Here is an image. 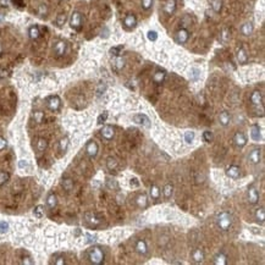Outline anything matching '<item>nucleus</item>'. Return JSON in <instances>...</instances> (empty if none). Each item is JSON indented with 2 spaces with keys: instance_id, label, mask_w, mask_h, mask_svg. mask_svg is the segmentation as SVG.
<instances>
[{
  "instance_id": "nucleus-1",
  "label": "nucleus",
  "mask_w": 265,
  "mask_h": 265,
  "mask_svg": "<svg viewBox=\"0 0 265 265\" xmlns=\"http://www.w3.org/2000/svg\"><path fill=\"white\" fill-rule=\"evenodd\" d=\"M88 258L92 264L100 265L102 263H104V252L99 247H93L88 253Z\"/></svg>"
},
{
  "instance_id": "nucleus-2",
  "label": "nucleus",
  "mask_w": 265,
  "mask_h": 265,
  "mask_svg": "<svg viewBox=\"0 0 265 265\" xmlns=\"http://www.w3.org/2000/svg\"><path fill=\"white\" fill-rule=\"evenodd\" d=\"M216 224H218V226L220 227V230L227 231V230L232 226V216H231V214H228V213H226V211L221 213V214L218 216V219H216Z\"/></svg>"
},
{
  "instance_id": "nucleus-3",
  "label": "nucleus",
  "mask_w": 265,
  "mask_h": 265,
  "mask_svg": "<svg viewBox=\"0 0 265 265\" xmlns=\"http://www.w3.org/2000/svg\"><path fill=\"white\" fill-rule=\"evenodd\" d=\"M132 120H133V122L134 124H137V125H142V126H144V127H150V120L148 119V116L147 115H144V114H137V115H134L133 117H132Z\"/></svg>"
},
{
  "instance_id": "nucleus-4",
  "label": "nucleus",
  "mask_w": 265,
  "mask_h": 265,
  "mask_svg": "<svg viewBox=\"0 0 265 265\" xmlns=\"http://www.w3.org/2000/svg\"><path fill=\"white\" fill-rule=\"evenodd\" d=\"M70 25L73 30H79L81 26H82V15L77 11H75L71 16V20H70Z\"/></svg>"
},
{
  "instance_id": "nucleus-5",
  "label": "nucleus",
  "mask_w": 265,
  "mask_h": 265,
  "mask_svg": "<svg viewBox=\"0 0 265 265\" xmlns=\"http://www.w3.org/2000/svg\"><path fill=\"white\" fill-rule=\"evenodd\" d=\"M98 149H99L98 144L94 141H89V142L87 143V145H85V152H87L88 156H91V158H96L97 156Z\"/></svg>"
},
{
  "instance_id": "nucleus-6",
  "label": "nucleus",
  "mask_w": 265,
  "mask_h": 265,
  "mask_svg": "<svg viewBox=\"0 0 265 265\" xmlns=\"http://www.w3.org/2000/svg\"><path fill=\"white\" fill-rule=\"evenodd\" d=\"M60 103L61 102H60V98L58 96H53V97L48 98V100H47V105L51 111H58L60 108Z\"/></svg>"
},
{
  "instance_id": "nucleus-7",
  "label": "nucleus",
  "mask_w": 265,
  "mask_h": 265,
  "mask_svg": "<svg viewBox=\"0 0 265 265\" xmlns=\"http://www.w3.org/2000/svg\"><path fill=\"white\" fill-rule=\"evenodd\" d=\"M100 133H102V137H103L104 139H106V141H110V139H113V138H114V136H115V130H114V127H113V126H109V125H106V126H104V127L102 128Z\"/></svg>"
},
{
  "instance_id": "nucleus-8",
  "label": "nucleus",
  "mask_w": 265,
  "mask_h": 265,
  "mask_svg": "<svg viewBox=\"0 0 265 265\" xmlns=\"http://www.w3.org/2000/svg\"><path fill=\"white\" fill-rule=\"evenodd\" d=\"M259 200V193L254 186H250L248 188V202L250 204H256Z\"/></svg>"
},
{
  "instance_id": "nucleus-9",
  "label": "nucleus",
  "mask_w": 265,
  "mask_h": 265,
  "mask_svg": "<svg viewBox=\"0 0 265 265\" xmlns=\"http://www.w3.org/2000/svg\"><path fill=\"white\" fill-rule=\"evenodd\" d=\"M188 38H190V33H188V31L185 30V28L180 30L177 33H176V40H177L180 44H185V43H187Z\"/></svg>"
},
{
  "instance_id": "nucleus-10",
  "label": "nucleus",
  "mask_w": 265,
  "mask_h": 265,
  "mask_svg": "<svg viewBox=\"0 0 265 265\" xmlns=\"http://www.w3.org/2000/svg\"><path fill=\"white\" fill-rule=\"evenodd\" d=\"M85 220H87L88 224H89L91 226H93V227L98 226V225L102 222L100 218H98L97 214H93V213H87V214H85Z\"/></svg>"
},
{
  "instance_id": "nucleus-11",
  "label": "nucleus",
  "mask_w": 265,
  "mask_h": 265,
  "mask_svg": "<svg viewBox=\"0 0 265 265\" xmlns=\"http://www.w3.org/2000/svg\"><path fill=\"white\" fill-rule=\"evenodd\" d=\"M226 175L228 176L230 179H233V180H236V179H238L239 176H241V170H239V167H238V166H236V165H232V166H230V167L226 170Z\"/></svg>"
},
{
  "instance_id": "nucleus-12",
  "label": "nucleus",
  "mask_w": 265,
  "mask_h": 265,
  "mask_svg": "<svg viewBox=\"0 0 265 265\" xmlns=\"http://www.w3.org/2000/svg\"><path fill=\"white\" fill-rule=\"evenodd\" d=\"M124 25L126 28L131 30V28H134L136 25H137V20H136V16L134 15H127L124 20Z\"/></svg>"
},
{
  "instance_id": "nucleus-13",
  "label": "nucleus",
  "mask_w": 265,
  "mask_h": 265,
  "mask_svg": "<svg viewBox=\"0 0 265 265\" xmlns=\"http://www.w3.org/2000/svg\"><path fill=\"white\" fill-rule=\"evenodd\" d=\"M233 141H235L236 145L239 147V148H242V147H244V145L247 144V138H246V136H244L242 132H237V133L235 134Z\"/></svg>"
},
{
  "instance_id": "nucleus-14",
  "label": "nucleus",
  "mask_w": 265,
  "mask_h": 265,
  "mask_svg": "<svg viewBox=\"0 0 265 265\" xmlns=\"http://www.w3.org/2000/svg\"><path fill=\"white\" fill-rule=\"evenodd\" d=\"M192 259H193V261H194L196 264L203 263V260H204V253H203V250L199 249V248L194 249V250L192 252Z\"/></svg>"
},
{
  "instance_id": "nucleus-15",
  "label": "nucleus",
  "mask_w": 265,
  "mask_h": 265,
  "mask_svg": "<svg viewBox=\"0 0 265 265\" xmlns=\"http://www.w3.org/2000/svg\"><path fill=\"white\" fill-rule=\"evenodd\" d=\"M250 137L253 141H260L261 139V133H260V127L258 125H253L250 127Z\"/></svg>"
},
{
  "instance_id": "nucleus-16",
  "label": "nucleus",
  "mask_w": 265,
  "mask_h": 265,
  "mask_svg": "<svg viewBox=\"0 0 265 265\" xmlns=\"http://www.w3.org/2000/svg\"><path fill=\"white\" fill-rule=\"evenodd\" d=\"M65 50H66V43H65V42H62V40L58 42V43L55 44V47H54V51H55V54H56L58 56H61V55H64Z\"/></svg>"
},
{
  "instance_id": "nucleus-17",
  "label": "nucleus",
  "mask_w": 265,
  "mask_h": 265,
  "mask_svg": "<svg viewBox=\"0 0 265 265\" xmlns=\"http://www.w3.org/2000/svg\"><path fill=\"white\" fill-rule=\"evenodd\" d=\"M249 161L252 164H258L260 161V150L259 149H253L250 153H249V156H248Z\"/></svg>"
},
{
  "instance_id": "nucleus-18",
  "label": "nucleus",
  "mask_w": 265,
  "mask_h": 265,
  "mask_svg": "<svg viewBox=\"0 0 265 265\" xmlns=\"http://www.w3.org/2000/svg\"><path fill=\"white\" fill-rule=\"evenodd\" d=\"M250 100H252V103H253L254 105H261V103H263V96H261V93H260L259 91H254V92L252 93Z\"/></svg>"
},
{
  "instance_id": "nucleus-19",
  "label": "nucleus",
  "mask_w": 265,
  "mask_h": 265,
  "mask_svg": "<svg viewBox=\"0 0 265 265\" xmlns=\"http://www.w3.org/2000/svg\"><path fill=\"white\" fill-rule=\"evenodd\" d=\"M175 9H176V2H175V0H167V3L164 6V11L167 15H172Z\"/></svg>"
},
{
  "instance_id": "nucleus-20",
  "label": "nucleus",
  "mask_w": 265,
  "mask_h": 265,
  "mask_svg": "<svg viewBox=\"0 0 265 265\" xmlns=\"http://www.w3.org/2000/svg\"><path fill=\"white\" fill-rule=\"evenodd\" d=\"M136 249H137V252H138L139 254L144 255V254L148 252V247H147V243H145V241H143V239H139V241L136 243Z\"/></svg>"
},
{
  "instance_id": "nucleus-21",
  "label": "nucleus",
  "mask_w": 265,
  "mask_h": 265,
  "mask_svg": "<svg viewBox=\"0 0 265 265\" xmlns=\"http://www.w3.org/2000/svg\"><path fill=\"white\" fill-rule=\"evenodd\" d=\"M165 76H166L165 71L159 70V71H156V72L154 73V76H153V81H154L155 83H158V84H161V83L164 82V79H165Z\"/></svg>"
},
{
  "instance_id": "nucleus-22",
  "label": "nucleus",
  "mask_w": 265,
  "mask_h": 265,
  "mask_svg": "<svg viewBox=\"0 0 265 265\" xmlns=\"http://www.w3.org/2000/svg\"><path fill=\"white\" fill-rule=\"evenodd\" d=\"M219 121H220V124H221L222 126H227V125L230 124V121H231V116L228 115V113L222 111V113L219 115Z\"/></svg>"
},
{
  "instance_id": "nucleus-23",
  "label": "nucleus",
  "mask_w": 265,
  "mask_h": 265,
  "mask_svg": "<svg viewBox=\"0 0 265 265\" xmlns=\"http://www.w3.org/2000/svg\"><path fill=\"white\" fill-rule=\"evenodd\" d=\"M214 264H216V265H226V264H227V258H226V255L222 254V253L218 254V255L214 258Z\"/></svg>"
},
{
  "instance_id": "nucleus-24",
  "label": "nucleus",
  "mask_w": 265,
  "mask_h": 265,
  "mask_svg": "<svg viewBox=\"0 0 265 265\" xmlns=\"http://www.w3.org/2000/svg\"><path fill=\"white\" fill-rule=\"evenodd\" d=\"M56 204H58L56 196H55L54 193H50L49 197H48V199H47V205H48L50 209H54V208L56 207Z\"/></svg>"
},
{
  "instance_id": "nucleus-25",
  "label": "nucleus",
  "mask_w": 265,
  "mask_h": 265,
  "mask_svg": "<svg viewBox=\"0 0 265 265\" xmlns=\"http://www.w3.org/2000/svg\"><path fill=\"white\" fill-rule=\"evenodd\" d=\"M137 205L139 207V208H145L147 207V204H148V198H147V196L145 194H141V196H138L137 197Z\"/></svg>"
},
{
  "instance_id": "nucleus-26",
  "label": "nucleus",
  "mask_w": 265,
  "mask_h": 265,
  "mask_svg": "<svg viewBox=\"0 0 265 265\" xmlns=\"http://www.w3.org/2000/svg\"><path fill=\"white\" fill-rule=\"evenodd\" d=\"M106 166H108V169L109 170H115L117 166H119V162H117V160L115 159V158H108V160H106Z\"/></svg>"
},
{
  "instance_id": "nucleus-27",
  "label": "nucleus",
  "mask_w": 265,
  "mask_h": 265,
  "mask_svg": "<svg viewBox=\"0 0 265 265\" xmlns=\"http://www.w3.org/2000/svg\"><path fill=\"white\" fill-rule=\"evenodd\" d=\"M241 31H242V34H244V36L252 34V32H253V26H252V23H249V22L244 23V25L242 26Z\"/></svg>"
},
{
  "instance_id": "nucleus-28",
  "label": "nucleus",
  "mask_w": 265,
  "mask_h": 265,
  "mask_svg": "<svg viewBox=\"0 0 265 265\" xmlns=\"http://www.w3.org/2000/svg\"><path fill=\"white\" fill-rule=\"evenodd\" d=\"M150 197H152V199H159V197H160V190H159V187L158 186H155V185H153L152 187H150Z\"/></svg>"
},
{
  "instance_id": "nucleus-29",
  "label": "nucleus",
  "mask_w": 265,
  "mask_h": 265,
  "mask_svg": "<svg viewBox=\"0 0 265 265\" xmlns=\"http://www.w3.org/2000/svg\"><path fill=\"white\" fill-rule=\"evenodd\" d=\"M255 218H256V220L260 221L261 224L264 222V220H265V211H264V208L256 209V211H255Z\"/></svg>"
},
{
  "instance_id": "nucleus-30",
  "label": "nucleus",
  "mask_w": 265,
  "mask_h": 265,
  "mask_svg": "<svg viewBox=\"0 0 265 265\" xmlns=\"http://www.w3.org/2000/svg\"><path fill=\"white\" fill-rule=\"evenodd\" d=\"M47 147H48V142H47L44 138H39L38 142H37V148H38V150H39V152H44V150L47 149Z\"/></svg>"
},
{
  "instance_id": "nucleus-31",
  "label": "nucleus",
  "mask_w": 265,
  "mask_h": 265,
  "mask_svg": "<svg viewBox=\"0 0 265 265\" xmlns=\"http://www.w3.org/2000/svg\"><path fill=\"white\" fill-rule=\"evenodd\" d=\"M62 187H64L65 191L70 192V191L73 188V182H72V180H71V179H65V180L62 181Z\"/></svg>"
},
{
  "instance_id": "nucleus-32",
  "label": "nucleus",
  "mask_w": 265,
  "mask_h": 265,
  "mask_svg": "<svg viewBox=\"0 0 265 265\" xmlns=\"http://www.w3.org/2000/svg\"><path fill=\"white\" fill-rule=\"evenodd\" d=\"M237 58H238V61L239 64H246L247 62V54L243 49H239L238 53H237Z\"/></svg>"
},
{
  "instance_id": "nucleus-33",
  "label": "nucleus",
  "mask_w": 265,
  "mask_h": 265,
  "mask_svg": "<svg viewBox=\"0 0 265 265\" xmlns=\"http://www.w3.org/2000/svg\"><path fill=\"white\" fill-rule=\"evenodd\" d=\"M106 186H108V188H110V190H113V191H117V190H119V183H117L116 180L109 179V180L106 181Z\"/></svg>"
},
{
  "instance_id": "nucleus-34",
  "label": "nucleus",
  "mask_w": 265,
  "mask_h": 265,
  "mask_svg": "<svg viewBox=\"0 0 265 265\" xmlns=\"http://www.w3.org/2000/svg\"><path fill=\"white\" fill-rule=\"evenodd\" d=\"M172 191H173V187H172V185H166L165 187H164V190H162V193H164V196H165V198H170L171 196H172Z\"/></svg>"
},
{
  "instance_id": "nucleus-35",
  "label": "nucleus",
  "mask_w": 265,
  "mask_h": 265,
  "mask_svg": "<svg viewBox=\"0 0 265 265\" xmlns=\"http://www.w3.org/2000/svg\"><path fill=\"white\" fill-rule=\"evenodd\" d=\"M30 37L32 39H37L39 37V30H38L37 26H33V27L30 28Z\"/></svg>"
},
{
  "instance_id": "nucleus-36",
  "label": "nucleus",
  "mask_w": 265,
  "mask_h": 265,
  "mask_svg": "<svg viewBox=\"0 0 265 265\" xmlns=\"http://www.w3.org/2000/svg\"><path fill=\"white\" fill-rule=\"evenodd\" d=\"M68 138L67 137H64V138H61V141H60V150L61 152H66V149H67V147H68Z\"/></svg>"
},
{
  "instance_id": "nucleus-37",
  "label": "nucleus",
  "mask_w": 265,
  "mask_h": 265,
  "mask_svg": "<svg viewBox=\"0 0 265 265\" xmlns=\"http://www.w3.org/2000/svg\"><path fill=\"white\" fill-rule=\"evenodd\" d=\"M199 75H200V72H199L198 68H192V70H191L190 76H191V78H192L193 81H197V79L199 78Z\"/></svg>"
},
{
  "instance_id": "nucleus-38",
  "label": "nucleus",
  "mask_w": 265,
  "mask_h": 265,
  "mask_svg": "<svg viewBox=\"0 0 265 265\" xmlns=\"http://www.w3.org/2000/svg\"><path fill=\"white\" fill-rule=\"evenodd\" d=\"M203 139H204V142H207V143L211 142V141H213V133H211L210 131H205V132L203 133Z\"/></svg>"
},
{
  "instance_id": "nucleus-39",
  "label": "nucleus",
  "mask_w": 265,
  "mask_h": 265,
  "mask_svg": "<svg viewBox=\"0 0 265 265\" xmlns=\"http://www.w3.org/2000/svg\"><path fill=\"white\" fill-rule=\"evenodd\" d=\"M147 37H148V39H149V40H152V42H155V40L158 39V33H156L155 31H149V32L147 33Z\"/></svg>"
},
{
  "instance_id": "nucleus-40",
  "label": "nucleus",
  "mask_w": 265,
  "mask_h": 265,
  "mask_svg": "<svg viewBox=\"0 0 265 265\" xmlns=\"http://www.w3.org/2000/svg\"><path fill=\"white\" fill-rule=\"evenodd\" d=\"M43 214H44V210H43V207H42V205H38V207L34 208V215H36L37 218H42Z\"/></svg>"
},
{
  "instance_id": "nucleus-41",
  "label": "nucleus",
  "mask_w": 265,
  "mask_h": 265,
  "mask_svg": "<svg viewBox=\"0 0 265 265\" xmlns=\"http://www.w3.org/2000/svg\"><path fill=\"white\" fill-rule=\"evenodd\" d=\"M221 5H222L221 0H214V2H213V9H214L216 12H219V11L221 10Z\"/></svg>"
},
{
  "instance_id": "nucleus-42",
  "label": "nucleus",
  "mask_w": 265,
  "mask_h": 265,
  "mask_svg": "<svg viewBox=\"0 0 265 265\" xmlns=\"http://www.w3.org/2000/svg\"><path fill=\"white\" fill-rule=\"evenodd\" d=\"M152 4H153V0H142V8L144 10H149L152 8Z\"/></svg>"
},
{
  "instance_id": "nucleus-43",
  "label": "nucleus",
  "mask_w": 265,
  "mask_h": 265,
  "mask_svg": "<svg viewBox=\"0 0 265 265\" xmlns=\"http://www.w3.org/2000/svg\"><path fill=\"white\" fill-rule=\"evenodd\" d=\"M193 139H194V132H186V134H185V141H186L187 143H192Z\"/></svg>"
},
{
  "instance_id": "nucleus-44",
  "label": "nucleus",
  "mask_w": 265,
  "mask_h": 265,
  "mask_svg": "<svg viewBox=\"0 0 265 265\" xmlns=\"http://www.w3.org/2000/svg\"><path fill=\"white\" fill-rule=\"evenodd\" d=\"M106 119H108V113H103V114H100V115L98 116V125L104 124V122L106 121Z\"/></svg>"
},
{
  "instance_id": "nucleus-45",
  "label": "nucleus",
  "mask_w": 265,
  "mask_h": 265,
  "mask_svg": "<svg viewBox=\"0 0 265 265\" xmlns=\"http://www.w3.org/2000/svg\"><path fill=\"white\" fill-rule=\"evenodd\" d=\"M8 230H9V224L6 221H2V222H0V232L5 233Z\"/></svg>"
},
{
  "instance_id": "nucleus-46",
  "label": "nucleus",
  "mask_w": 265,
  "mask_h": 265,
  "mask_svg": "<svg viewBox=\"0 0 265 265\" xmlns=\"http://www.w3.org/2000/svg\"><path fill=\"white\" fill-rule=\"evenodd\" d=\"M8 180H9V173H5V172H2V173H0V185L5 183Z\"/></svg>"
},
{
  "instance_id": "nucleus-47",
  "label": "nucleus",
  "mask_w": 265,
  "mask_h": 265,
  "mask_svg": "<svg viewBox=\"0 0 265 265\" xmlns=\"http://www.w3.org/2000/svg\"><path fill=\"white\" fill-rule=\"evenodd\" d=\"M124 66H125V60L122 58H117L116 59V67H117V70H121Z\"/></svg>"
},
{
  "instance_id": "nucleus-48",
  "label": "nucleus",
  "mask_w": 265,
  "mask_h": 265,
  "mask_svg": "<svg viewBox=\"0 0 265 265\" xmlns=\"http://www.w3.org/2000/svg\"><path fill=\"white\" fill-rule=\"evenodd\" d=\"M121 49H122V45L114 47V48H111V49H110V53H111L113 55H119V54H120V51H121Z\"/></svg>"
},
{
  "instance_id": "nucleus-49",
  "label": "nucleus",
  "mask_w": 265,
  "mask_h": 265,
  "mask_svg": "<svg viewBox=\"0 0 265 265\" xmlns=\"http://www.w3.org/2000/svg\"><path fill=\"white\" fill-rule=\"evenodd\" d=\"M65 20H66L65 15H60V16L58 17V25H59V26H62V23H65Z\"/></svg>"
},
{
  "instance_id": "nucleus-50",
  "label": "nucleus",
  "mask_w": 265,
  "mask_h": 265,
  "mask_svg": "<svg viewBox=\"0 0 265 265\" xmlns=\"http://www.w3.org/2000/svg\"><path fill=\"white\" fill-rule=\"evenodd\" d=\"M34 119H36V121L37 122H40L42 121V119H43V114L42 113H34Z\"/></svg>"
},
{
  "instance_id": "nucleus-51",
  "label": "nucleus",
  "mask_w": 265,
  "mask_h": 265,
  "mask_svg": "<svg viewBox=\"0 0 265 265\" xmlns=\"http://www.w3.org/2000/svg\"><path fill=\"white\" fill-rule=\"evenodd\" d=\"M5 147H6V141L0 137V150H3Z\"/></svg>"
},
{
  "instance_id": "nucleus-52",
  "label": "nucleus",
  "mask_w": 265,
  "mask_h": 265,
  "mask_svg": "<svg viewBox=\"0 0 265 265\" xmlns=\"http://www.w3.org/2000/svg\"><path fill=\"white\" fill-rule=\"evenodd\" d=\"M139 185V182H138V180L137 179H132L131 180V186H133V187H137Z\"/></svg>"
},
{
  "instance_id": "nucleus-53",
  "label": "nucleus",
  "mask_w": 265,
  "mask_h": 265,
  "mask_svg": "<svg viewBox=\"0 0 265 265\" xmlns=\"http://www.w3.org/2000/svg\"><path fill=\"white\" fill-rule=\"evenodd\" d=\"M55 264H58V265H60V264H65V260H62V258H59V260H56Z\"/></svg>"
},
{
  "instance_id": "nucleus-54",
  "label": "nucleus",
  "mask_w": 265,
  "mask_h": 265,
  "mask_svg": "<svg viewBox=\"0 0 265 265\" xmlns=\"http://www.w3.org/2000/svg\"><path fill=\"white\" fill-rule=\"evenodd\" d=\"M0 76H2V77H4V76H8L6 71H0Z\"/></svg>"
}]
</instances>
